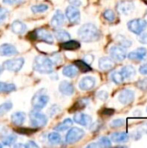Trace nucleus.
<instances>
[{
  "instance_id": "nucleus-1",
  "label": "nucleus",
  "mask_w": 147,
  "mask_h": 148,
  "mask_svg": "<svg viewBox=\"0 0 147 148\" xmlns=\"http://www.w3.org/2000/svg\"><path fill=\"white\" fill-rule=\"evenodd\" d=\"M78 36L83 42H90L99 40L101 37V32L94 24L86 23L79 29Z\"/></svg>"
},
{
  "instance_id": "nucleus-2",
  "label": "nucleus",
  "mask_w": 147,
  "mask_h": 148,
  "mask_svg": "<svg viewBox=\"0 0 147 148\" xmlns=\"http://www.w3.org/2000/svg\"><path fill=\"white\" fill-rule=\"evenodd\" d=\"M33 68L41 74H50L53 72V62L44 56H38L34 60Z\"/></svg>"
},
{
  "instance_id": "nucleus-3",
  "label": "nucleus",
  "mask_w": 147,
  "mask_h": 148,
  "mask_svg": "<svg viewBox=\"0 0 147 148\" xmlns=\"http://www.w3.org/2000/svg\"><path fill=\"white\" fill-rule=\"evenodd\" d=\"M49 100V97L47 95L46 90L40 89L33 96L32 101H31V105L34 109L40 110V109H42L48 104Z\"/></svg>"
},
{
  "instance_id": "nucleus-4",
  "label": "nucleus",
  "mask_w": 147,
  "mask_h": 148,
  "mask_svg": "<svg viewBox=\"0 0 147 148\" xmlns=\"http://www.w3.org/2000/svg\"><path fill=\"white\" fill-rule=\"evenodd\" d=\"M29 120L30 123L34 127H43L47 122H48V118L45 114L36 111V109L31 111L29 114Z\"/></svg>"
},
{
  "instance_id": "nucleus-5",
  "label": "nucleus",
  "mask_w": 147,
  "mask_h": 148,
  "mask_svg": "<svg viewBox=\"0 0 147 148\" xmlns=\"http://www.w3.org/2000/svg\"><path fill=\"white\" fill-rule=\"evenodd\" d=\"M147 27V22L143 18H136L128 22L127 28L133 34H141Z\"/></svg>"
},
{
  "instance_id": "nucleus-6",
  "label": "nucleus",
  "mask_w": 147,
  "mask_h": 148,
  "mask_svg": "<svg viewBox=\"0 0 147 148\" xmlns=\"http://www.w3.org/2000/svg\"><path fill=\"white\" fill-rule=\"evenodd\" d=\"M23 63H24V59L22 57L16 58V59H10L3 63L2 68L9 71L18 72L23 68Z\"/></svg>"
},
{
  "instance_id": "nucleus-7",
  "label": "nucleus",
  "mask_w": 147,
  "mask_h": 148,
  "mask_svg": "<svg viewBox=\"0 0 147 148\" xmlns=\"http://www.w3.org/2000/svg\"><path fill=\"white\" fill-rule=\"evenodd\" d=\"M85 135L82 129L79 127H72L66 135V142L68 144H74L81 140Z\"/></svg>"
},
{
  "instance_id": "nucleus-8",
  "label": "nucleus",
  "mask_w": 147,
  "mask_h": 148,
  "mask_svg": "<svg viewBox=\"0 0 147 148\" xmlns=\"http://www.w3.org/2000/svg\"><path fill=\"white\" fill-rule=\"evenodd\" d=\"M134 3L129 0H123L117 3L116 9L119 13L123 15H129L134 10Z\"/></svg>"
},
{
  "instance_id": "nucleus-9",
  "label": "nucleus",
  "mask_w": 147,
  "mask_h": 148,
  "mask_svg": "<svg viewBox=\"0 0 147 148\" xmlns=\"http://www.w3.org/2000/svg\"><path fill=\"white\" fill-rule=\"evenodd\" d=\"M109 53L112 59H113L114 61L122 62L126 57V51L125 48H123L122 46H119V45L113 46L110 49Z\"/></svg>"
},
{
  "instance_id": "nucleus-10",
  "label": "nucleus",
  "mask_w": 147,
  "mask_h": 148,
  "mask_svg": "<svg viewBox=\"0 0 147 148\" xmlns=\"http://www.w3.org/2000/svg\"><path fill=\"white\" fill-rule=\"evenodd\" d=\"M66 16L71 23H77L80 22L81 14L77 7L70 5L66 10Z\"/></svg>"
},
{
  "instance_id": "nucleus-11",
  "label": "nucleus",
  "mask_w": 147,
  "mask_h": 148,
  "mask_svg": "<svg viewBox=\"0 0 147 148\" xmlns=\"http://www.w3.org/2000/svg\"><path fill=\"white\" fill-rule=\"evenodd\" d=\"M119 101L124 105L129 104L134 100V92L131 89H123L119 95Z\"/></svg>"
},
{
  "instance_id": "nucleus-12",
  "label": "nucleus",
  "mask_w": 147,
  "mask_h": 148,
  "mask_svg": "<svg viewBox=\"0 0 147 148\" xmlns=\"http://www.w3.org/2000/svg\"><path fill=\"white\" fill-rule=\"evenodd\" d=\"M147 56V50L145 48H139L134 51H132L128 54V58L130 60L135 61V62H139L146 60Z\"/></svg>"
},
{
  "instance_id": "nucleus-13",
  "label": "nucleus",
  "mask_w": 147,
  "mask_h": 148,
  "mask_svg": "<svg viewBox=\"0 0 147 148\" xmlns=\"http://www.w3.org/2000/svg\"><path fill=\"white\" fill-rule=\"evenodd\" d=\"M95 79L92 76L83 77L79 82V88L83 91H88L92 89L95 86Z\"/></svg>"
},
{
  "instance_id": "nucleus-14",
  "label": "nucleus",
  "mask_w": 147,
  "mask_h": 148,
  "mask_svg": "<svg viewBox=\"0 0 147 148\" xmlns=\"http://www.w3.org/2000/svg\"><path fill=\"white\" fill-rule=\"evenodd\" d=\"M115 62L109 57H102L99 60V68L103 71H108L114 68Z\"/></svg>"
},
{
  "instance_id": "nucleus-15",
  "label": "nucleus",
  "mask_w": 147,
  "mask_h": 148,
  "mask_svg": "<svg viewBox=\"0 0 147 148\" xmlns=\"http://www.w3.org/2000/svg\"><path fill=\"white\" fill-rule=\"evenodd\" d=\"M74 121L79 125H81L83 127H88L92 123V117L85 114L78 113L74 116Z\"/></svg>"
},
{
  "instance_id": "nucleus-16",
  "label": "nucleus",
  "mask_w": 147,
  "mask_h": 148,
  "mask_svg": "<svg viewBox=\"0 0 147 148\" xmlns=\"http://www.w3.org/2000/svg\"><path fill=\"white\" fill-rule=\"evenodd\" d=\"M18 53L17 49L15 48V46L9 44V43H4L0 46V56H10L16 55Z\"/></svg>"
},
{
  "instance_id": "nucleus-17",
  "label": "nucleus",
  "mask_w": 147,
  "mask_h": 148,
  "mask_svg": "<svg viewBox=\"0 0 147 148\" xmlns=\"http://www.w3.org/2000/svg\"><path fill=\"white\" fill-rule=\"evenodd\" d=\"M64 22H65V16H64L63 13L60 10H57L50 20V24L53 27L57 28V27L62 26L64 23Z\"/></svg>"
},
{
  "instance_id": "nucleus-18",
  "label": "nucleus",
  "mask_w": 147,
  "mask_h": 148,
  "mask_svg": "<svg viewBox=\"0 0 147 148\" xmlns=\"http://www.w3.org/2000/svg\"><path fill=\"white\" fill-rule=\"evenodd\" d=\"M59 90L62 94L70 96L74 94L75 92V88L72 83H70L68 81H63L60 83L59 85Z\"/></svg>"
},
{
  "instance_id": "nucleus-19",
  "label": "nucleus",
  "mask_w": 147,
  "mask_h": 148,
  "mask_svg": "<svg viewBox=\"0 0 147 148\" xmlns=\"http://www.w3.org/2000/svg\"><path fill=\"white\" fill-rule=\"evenodd\" d=\"M11 29L15 34H23L27 30V26L20 20H16L11 24Z\"/></svg>"
},
{
  "instance_id": "nucleus-20",
  "label": "nucleus",
  "mask_w": 147,
  "mask_h": 148,
  "mask_svg": "<svg viewBox=\"0 0 147 148\" xmlns=\"http://www.w3.org/2000/svg\"><path fill=\"white\" fill-rule=\"evenodd\" d=\"M36 33L37 38H40L41 40H42L48 43H53L54 42L53 36L49 31H47L45 29H36Z\"/></svg>"
},
{
  "instance_id": "nucleus-21",
  "label": "nucleus",
  "mask_w": 147,
  "mask_h": 148,
  "mask_svg": "<svg viewBox=\"0 0 147 148\" xmlns=\"http://www.w3.org/2000/svg\"><path fill=\"white\" fill-rule=\"evenodd\" d=\"M121 73H122L125 79L132 80L136 75V69L132 65H126V66H124L122 68Z\"/></svg>"
},
{
  "instance_id": "nucleus-22",
  "label": "nucleus",
  "mask_w": 147,
  "mask_h": 148,
  "mask_svg": "<svg viewBox=\"0 0 147 148\" xmlns=\"http://www.w3.org/2000/svg\"><path fill=\"white\" fill-rule=\"evenodd\" d=\"M111 140L115 143H124L129 140V134L125 132L113 133L111 135Z\"/></svg>"
},
{
  "instance_id": "nucleus-23",
  "label": "nucleus",
  "mask_w": 147,
  "mask_h": 148,
  "mask_svg": "<svg viewBox=\"0 0 147 148\" xmlns=\"http://www.w3.org/2000/svg\"><path fill=\"white\" fill-rule=\"evenodd\" d=\"M26 115L23 112H16L11 115V121L14 125L21 126L25 121Z\"/></svg>"
},
{
  "instance_id": "nucleus-24",
  "label": "nucleus",
  "mask_w": 147,
  "mask_h": 148,
  "mask_svg": "<svg viewBox=\"0 0 147 148\" xmlns=\"http://www.w3.org/2000/svg\"><path fill=\"white\" fill-rule=\"evenodd\" d=\"M81 47V44L79 42L77 41H74V40H68L63 42V43L62 44V48L63 49L66 50H76Z\"/></svg>"
},
{
  "instance_id": "nucleus-25",
  "label": "nucleus",
  "mask_w": 147,
  "mask_h": 148,
  "mask_svg": "<svg viewBox=\"0 0 147 148\" xmlns=\"http://www.w3.org/2000/svg\"><path fill=\"white\" fill-rule=\"evenodd\" d=\"M78 73V69L75 65H68L63 68L62 69V74L69 78L75 77Z\"/></svg>"
},
{
  "instance_id": "nucleus-26",
  "label": "nucleus",
  "mask_w": 147,
  "mask_h": 148,
  "mask_svg": "<svg viewBox=\"0 0 147 148\" xmlns=\"http://www.w3.org/2000/svg\"><path fill=\"white\" fill-rule=\"evenodd\" d=\"M55 37L60 42H65L70 39V34L65 29H56L55 31Z\"/></svg>"
},
{
  "instance_id": "nucleus-27",
  "label": "nucleus",
  "mask_w": 147,
  "mask_h": 148,
  "mask_svg": "<svg viewBox=\"0 0 147 148\" xmlns=\"http://www.w3.org/2000/svg\"><path fill=\"white\" fill-rule=\"evenodd\" d=\"M72 125H73V121L71 119H66L62 122H61L57 126H55V131H58V132H64L67 129H68Z\"/></svg>"
},
{
  "instance_id": "nucleus-28",
  "label": "nucleus",
  "mask_w": 147,
  "mask_h": 148,
  "mask_svg": "<svg viewBox=\"0 0 147 148\" xmlns=\"http://www.w3.org/2000/svg\"><path fill=\"white\" fill-rule=\"evenodd\" d=\"M75 66L82 73H87V72H89L92 70L91 67L88 65V63H87L86 62L84 61H81V60H77L75 62Z\"/></svg>"
},
{
  "instance_id": "nucleus-29",
  "label": "nucleus",
  "mask_w": 147,
  "mask_h": 148,
  "mask_svg": "<svg viewBox=\"0 0 147 148\" xmlns=\"http://www.w3.org/2000/svg\"><path fill=\"white\" fill-rule=\"evenodd\" d=\"M88 99H80L77 102H75L73 105L72 108L69 109V112H76V111L84 109L86 108V106L88 105Z\"/></svg>"
},
{
  "instance_id": "nucleus-30",
  "label": "nucleus",
  "mask_w": 147,
  "mask_h": 148,
  "mask_svg": "<svg viewBox=\"0 0 147 148\" xmlns=\"http://www.w3.org/2000/svg\"><path fill=\"white\" fill-rule=\"evenodd\" d=\"M16 90V85L0 82V93H10Z\"/></svg>"
},
{
  "instance_id": "nucleus-31",
  "label": "nucleus",
  "mask_w": 147,
  "mask_h": 148,
  "mask_svg": "<svg viewBox=\"0 0 147 148\" xmlns=\"http://www.w3.org/2000/svg\"><path fill=\"white\" fill-rule=\"evenodd\" d=\"M116 40L119 42L120 46H122L123 48H129L132 46V41L129 40L128 38H126L124 36L121 35H118L116 36Z\"/></svg>"
},
{
  "instance_id": "nucleus-32",
  "label": "nucleus",
  "mask_w": 147,
  "mask_h": 148,
  "mask_svg": "<svg viewBox=\"0 0 147 148\" xmlns=\"http://www.w3.org/2000/svg\"><path fill=\"white\" fill-rule=\"evenodd\" d=\"M111 78H112V81L116 84H121L125 80L121 71H114L111 75Z\"/></svg>"
},
{
  "instance_id": "nucleus-33",
  "label": "nucleus",
  "mask_w": 147,
  "mask_h": 148,
  "mask_svg": "<svg viewBox=\"0 0 147 148\" xmlns=\"http://www.w3.org/2000/svg\"><path fill=\"white\" fill-rule=\"evenodd\" d=\"M48 140H49L50 144L58 145L61 143L62 138H61V135L57 133H50L48 136Z\"/></svg>"
},
{
  "instance_id": "nucleus-34",
  "label": "nucleus",
  "mask_w": 147,
  "mask_h": 148,
  "mask_svg": "<svg viewBox=\"0 0 147 148\" xmlns=\"http://www.w3.org/2000/svg\"><path fill=\"white\" fill-rule=\"evenodd\" d=\"M49 9V6L45 3H41V4H36L33 5L31 7V10L33 13H42L46 11Z\"/></svg>"
},
{
  "instance_id": "nucleus-35",
  "label": "nucleus",
  "mask_w": 147,
  "mask_h": 148,
  "mask_svg": "<svg viewBox=\"0 0 147 148\" xmlns=\"http://www.w3.org/2000/svg\"><path fill=\"white\" fill-rule=\"evenodd\" d=\"M103 16H104V18H105L107 21H108V22H113V21L115 20V18H116V15H115L114 11L112 10H110V9L106 10L104 11Z\"/></svg>"
},
{
  "instance_id": "nucleus-36",
  "label": "nucleus",
  "mask_w": 147,
  "mask_h": 148,
  "mask_svg": "<svg viewBox=\"0 0 147 148\" xmlns=\"http://www.w3.org/2000/svg\"><path fill=\"white\" fill-rule=\"evenodd\" d=\"M12 108V103L8 101V102H4L3 104L0 105V117L4 115L7 112H9L10 109Z\"/></svg>"
},
{
  "instance_id": "nucleus-37",
  "label": "nucleus",
  "mask_w": 147,
  "mask_h": 148,
  "mask_svg": "<svg viewBox=\"0 0 147 148\" xmlns=\"http://www.w3.org/2000/svg\"><path fill=\"white\" fill-rule=\"evenodd\" d=\"M17 134H24V135H30L33 133H35L36 130L32 129V128H25V127H18L15 130Z\"/></svg>"
},
{
  "instance_id": "nucleus-38",
  "label": "nucleus",
  "mask_w": 147,
  "mask_h": 148,
  "mask_svg": "<svg viewBox=\"0 0 147 148\" xmlns=\"http://www.w3.org/2000/svg\"><path fill=\"white\" fill-rule=\"evenodd\" d=\"M16 140V136L14 134H10V135H6L5 138H3V143L5 146H11Z\"/></svg>"
},
{
  "instance_id": "nucleus-39",
  "label": "nucleus",
  "mask_w": 147,
  "mask_h": 148,
  "mask_svg": "<svg viewBox=\"0 0 147 148\" xmlns=\"http://www.w3.org/2000/svg\"><path fill=\"white\" fill-rule=\"evenodd\" d=\"M98 145L99 147H108L112 146V143L110 141V140L107 137H101L99 140H98Z\"/></svg>"
},
{
  "instance_id": "nucleus-40",
  "label": "nucleus",
  "mask_w": 147,
  "mask_h": 148,
  "mask_svg": "<svg viewBox=\"0 0 147 148\" xmlns=\"http://www.w3.org/2000/svg\"><path fill=\"white\" fill-rule=\"evenodd\" d=\"M126 123V121L122 119H118V120H114L111 122V127H122L124 124Z\"/></svg>"
},
{
  "instance_id": "nucleus-41",
  "label": "nucleus",
  "mask_w": 147,
  "mask_h": 148,
  "mask_svg": "<svg viewBox=\"0 0 147 148\" xmlns=\"http://www.w3.org/2000/svg\"><path fill=\"white\" fill-rule=\"evenodd\" d=\"M137 86L139 88H140L141 90H146L147 89V78L139 80L137 82Z\"/></svg>"
},
{
  "instance_id": "nucleus-42",
  "label": "nucleus",
  "mask_w": 147,
  "mask_h": 148,
  "mask_svg": "<svg viewBox=\"0 0 147 148\" xmlns=\"http://www.w3.org/2000/svg\"><path fill=\"white\" fill-rule=\"evenodd\" d=\"M97 97H98L100 100L105 101L108 98V94H107V92H106V91H100V92L97 93Z\"/></svg>"
},
{
  "instance_id": "nucleus-43",
  "label": "nucleus",
  "mask_w": 147,
  "mask_h": 148,
  "mask_svg": "<svg viewBox=\"0 0 147 148\" xmlns=\"http://www.w3.org/2000/svg\"><path fill=\"white\" fill-rule=\"evenodd\" d=\"M7 16H8V10L3 8H0V21L5 19Z\"/></svg>"
},
{
  "instance_id": "nucleus-44",
  "label": "nucleus",
  "mask_w": 147,
  "mask_h": 148,
  "mask_svg": "<svg viewBox=\"0 0 147 148\" xmlns=\"http://www.w3.org/2000/svg\"><path fill=\"white\" fill-rule=\"evenodd\" d=\"M139 41L143 44H147V33H141L139 36Z\"/></svg>"
},
{
  "instance_id": "nucleus-45",
  "label": "nucleus",
  "mask_w": 147,
  "mask_h": 148,
  "mask_svg": "<svg viewBox=\"0 0 147 148\" xmlns=\"http://www.w3.org/2000/svg\"><path fill=\"white\" fill-rule=\"evenodd\" d=\"M60 111V108H58V106H55V105H54V106H52L51 107V108L49 110V112L50 113V116H53L54 114H55L57 112H59Z\"/></svg>"
},
{
  "instance_id": "nucleus-46",
  "label": "nucleus",
  "mask_w": 147,
  "mask_h": 148,
  "mask_svg": "<svg viewBox=\"0 0 147 148\" xmlns=\"http://www.w3.org/2000/svg\"><path fill=\"white\" fill-rule=\"evenodd\" d=\"M4 3L7 4H17V3H21L23 2H24L25 0H3Z\"/></svg>"
},
{
  "instance_id": "nucleus-47",
  "label": "nucleus",
  "mask_w": 147,
  "mask_h": 148,
  "mask_svg": "<svg viewBox=\"0 0 147 148\" xmlns=\"http://www.w3.org/2000/svg\"><path fill=\"white\" fill-rule=\"evenodd\" d=\"M139 72L141 75H147V63H145L143 65H141L139 67Z\"/></svg>"
},
{
  "instance_id": "nucleus-48",
  "label": "nucleus",
  "mask_w": 147,
  "mask_h": 148,
  "mask_svg": "<svg viewBox=\"0 0 147 148\" xmlns=\"http://www.w3.org/2000/svg\"><path fill=\"white\" fill-rule=\"evenodd\" d=\"M93 61H94V56L92 55H87L84 56V62H86L87 63L90 64L93 62Z\"/></svg>"
},
{
  "instance_id": "nucleus-49",
  "label": "nucleus",
  "mask_w": 147,
  "mask_h": 148,
  "mask_svg": "<svg viewBox=\"0 0 147 148\" xmlns=\"http://www.w3.org/2000/svg\"><path fill=\"white\" fill-rule=\"evenodd\" d=\"M113 112H114V110H113V109L106 108V109H104V110H103L102 114H105V115H108V116H110V115H112V114H113Z\"/></svg>"
},
{
  "instance_id": "nucleus-50",
  "label": "nucleus",
  "mask_w": 147,
  "mask_h": 148,
  "mask_svg": "<svg viewBox=\"0 0 147 148\" xmlns=\"http://www.w3.org/2000/svg\"><path fill=\"white\" fill-rule=\"evenodd\" d=\"M25 147L27 148H37L38 147V146L34 142V141H29L26 145H25Z\"/></svg>"
},
{
  "instance_id": "nucleus-51",
  "label": "nucleus",
  "mask_w": 147,
  "mask_h": 148,
  "mask_svg": "<svg viewBox=\"0 0 147 148\" xmlns=\"http://www.w3.org/2000/svg\"><path fill=\"white\" fill-rule=\"evenodd\" d=\"M28 37H29V39H31V40H36V39H37V36H36V30H34V31L30 32V33L28 35Z\"/></svg>"
},
{
  "instance_id": "nucleus-52",
  "label": "nucleus",
  "mask_w": 147,
  "mask_h": 148,
  "mask_svg": "<svg viewBox=\"0 0 147 148\" xmlns=\"http://www.w3.org/2000/svg\"><path fill=\"white\" fill-rule=\"evenodd\" d=\"M70 3L73 6H75V7L81 5V1H79V0H71Z\"/></svg>"
},
{
  "instance_id": "nucleus-53",
  "label": "nucleus",
  "mask_w": 147,
  "mask_h": 148,
  "mask_svg": "<svg viewBox=\"0 0 147 148\" xmlns=\"http://www.w3.org/2000/svg\"><path fill=\"white\" fill-rule=\"evenodd\" d=\"M99 147L98 143H92L88 146V147Z\"/></svg>"
},
{
  "instance_id": "nucleus-54",
  "label": "nucleus",
  "mask_w": 147,
  "mask_h": 148,
  "mask_svg": "<svg viewBox=\"0 0 147 148\" xmlns=\"http://www.w3.org/2000/svg\"><path fill=\"white\" fill-rule=\"evenodd\" d=\"M14 147H25V145H23V144H16V145H14Z\"/></svg>"
},
{
  "instance_id": "nucleus-55",
  "label": "nucleus",
  "mask_w": 147,
  "mask_h": 148,
  "mask_svg": "<svg viewBox=\"0 0 147 148\" xmlns=\"http://www.w3.org/2000/svg\"><path fill=\"white\" fill-rule=\"evenodd\" d=\"M1 74H2V68L0 67V75H1Z\"/></svg>"
},
{
  "instance_id": "nucleus-56",
  "label": "nucleus",
  "mask_w": 147,
  "mask_h": 148,
  "mask_svg": "<svg viewBox=\"0 0 147 148\" xmlns=\"http://www.w3.org/2000/svg\"><path fill=\"white\" fill-rule=\"evenodd\" d=\"M2 147V145H1V144H0V148Z\"/></svg>"
},
{
  "instance_id": "nucleus-57",
  "label": "nucleus",
  "mask_w": 147,
  "mask_h": 148,
  "mask_svg": "<svg viewBox=\"0 0 147 148\" xmlns=\"http://www.w3.org/2000/svg\"><path fill=\"white\" fill-rule=\"evenodd\" d=\"M146 111H147V109H146Z\"/></svg>"
}]
</instances>
